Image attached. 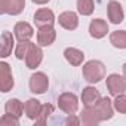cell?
<instances>
[{
  "mask_svg": "<svg viewBox=\"0 0 126 126\" xmlns=\"http://www.w3.org/2000/svg\"><path fill=\"white\" fill-rule=\"evenodd\" d=\"M5 113H8V114L15 116V117L19 119L22 116V113H24V104L18 98L8 99V102L5 104Z\"/></svg>",
  "mask_w": 126,
  "mask_h": 126,
  "instance_id": "cell-20",
  "label": "cell"
},
{
  "mask_svg": "<svg viewBox=\"0 0 126 126\" xmlns=\"http://www.w3.org/2000/svg\"><path fill=\"white\" fill-rule=\"evenodd\" d=\"M55 22V14L53 11L47 8H40L34 14V24L36 27H45V25H53Z\"/></svg>",
  "mask_w": 126,
  "mask_h": 126,
  "instance_id": "cell-10",
  "label": "cell"
},
{
  "mask_svg": "<svg viewBox=\"0 0 126 126\" xmlns=\"http://www.w3.org/2000/svg\"><path fill=\"white\" fill-rule=\"evenodd\" d=\"M101 99V94L96 88L88 86L82 91V102L83 105H95Z\"/></svg>",
  "mask_w": 126,
  "mask_h": 126,
  "instance_id": "cell-19",
  "label": "cell"
},
{
  "mask_svg": "<svg viewBox=\"0 0 126 126\" xmlns=\"http://www.w3.org/2000/svg\"><path fill=\"white\" fill-rule=\"evenodd\" d=\"M58 107L65 114H76L79 108V99L73 92H64L58 98Z\"/></svg>",
  "mask_w": 126,
  "mask_h": 126,
  "instance_id": "cell-2",
  "label": "cell"
},
{
  "mask_svg": "<svg viewBox=\"0 0 126 126\" xmlns=\"http://www.w3.org/2000/svg\"><path fill=\"white\" fill-rule=\"evenodd\" d=\"M56 39V31L53 25H45L39 27L37 30V45L40 46H50Z\"/></svg>",
  "mask_w": 126,
  "mask_h": 126,
  "instance_id": "cell-8",
  "label": "cell"
},
{
  "mask_svg": "<svg viewBox=\"0 0 126 126\" xmlns=\"http://www.w3.org/2000/svg\"><path fill=\"white\" fill-rule=\"evenodd\" d=\"M82 74L88 83L91 85L99 83L102 79H105V65L98 59H91L86 64H83Z\"/></svg>",
  "mask_w": 126,
  "mask_h": 126,
  "instance_id": "cell-1",
  "label": "cell"
},
{
  "mask_svg": "<svg viewBox=\"0 0 126 126\" xmlns=\"http://www.w3.org/2000/svg\"><path fill=\"white\" fill-rule=\"evenodd\" d=\"M80 123H82L80 117H76L74 114H67L65 125H73V126H77V125H80Z\"/></svg>",
  "mask_w": 126,
  "mask_h": 126,
  "instance_id": "cell-27",
  "label": "cell"
},
{
  "mask_svg": "<svg viewBox=\"0 0 126 126\" xmlns=\"http://www.w3.org/2000/svg\"><path fill=\"white\" fill-rule=\"evenodd\" d=\"M14 88V76L8 62H0V91L3 94L12 91Z\"/></svg>",
  "mask_w": 126,
  "mask_h": 126,
  "instance_id": "cell-6",
  "label": "cell"
},
{
  "mask_svg": "<svg viewBox=\"0 0 126 126\" xmlns=\"http://www.w3.org/2000/svg\"><path fill=\"white\" fill-rule=\"evenodd\" d=\"M105 86H107L111 96H117L120 94H125V91H126V79H125V76L113 73V74L107 76Z\"/></svg>",
  "mask_w": 126,
  "mask_h": 126,
  "instance_id": "cell-4",
  "label": "cell"
},
{
  "mask_svg": "<svg viewBox=\"0 0 126 126\" xmlns=\"http://www.w3.org/2000/svg\"><path fill=\"white\" fill-rule=\"evenodd\" d=\"M56 21L59 22V25L62 28H65V30H76L79 27V16L73 11H65V12L59 14Z\"/></svg>",
  "mask_w": 126,
  "mask_h": 126,
  "instance_id": "cell-14",
  "label": "cell"
},
{
  "mask_svg": "<svg viewBox=\"0 0 126 126\" xmlns=\"http://www.w3.org/2000/svg\"><path fill=\"white\" fill-rule=\"evenodd\" d=\"M25 65L27 68L30 70H36L40 64H42V61H43V50H42V46L40 45H36L31 42L30 45V49L25 55Z\"/></svg>",
  "mask_w": 126,
  "mask_h": 126,
  "instance_id": "cell-5",
  "label": "cell"
},
{
  "mask_svg": "<svg viewBox=\"0 0 126 126\" xmlns=\"http://www.w3.org/2000/svg\"><path fill=\"white\" fill-rule=\"evenodd\" d=\"M108 33V24L101 19V18H95L91 21L89 24V34L92 39H102L105 37Z\"/></svg>",
  "mask_w": 126,
  "mask_h": 126,
  "instance_id": "cell-15",
  "label": "cell"
},
{
  "mask_svg": "<svg viewBox=\"0 0 126 126\" xmlns=\"http://www.w3.org/2000/svg\"><path fill=\"white\" fill-rule=\"evenodd\" d=\"M14 36H15V39L18 42H25V40H30L34 36V30L28 22L19 21L14 27Z\"/></svg>",
  "mask_w": 126,
  "mask_h": 126,
  "instance_id": "cell-12",
  "label": "cell"
},
{
  "mask_svg": "<svg viewBox=\"0 0 126 126\" xmlns=\"http://www.w3.org/2000/svg\"><path fill=\"white\" fill-rule=\"evenodd\" d=\"M122 70H123V76H125V79H126V62H125V64H123Z\"/></svg>",
  "mask_w": 126,
  "mask_h": 126,
  "instance_id": "cell-29",
  "label": "cell"
},
{
  "mask_svg": "<svg viewBox=\"0 0 126 126\" xmlns=\"http://www.w3.org/2000/svg\"><path fill=\"white\" fill-rule=\"evenodd\" d=\"M76 6H77V12L83 16H89L92 15L94 9H95V3L94 0H77L76 2Z\"/></svg>",
  "mask_w": 126,
  "mask_h": 126,
  "instance_id": "cell-22",
  "label": "cell"
},
{
  "mask_svg": "<svg viewBox=\"0 0 126 126\" xmlns=\"http://www.w3.org/2000/svg\"><path fill=\"white\" fill-rule=\"evenodd\" d=\"M19 125V119L11 114H3L2 119H0V126H18Z\"/></svg>",
  "mask_w": 126,
  "mask_h": 126,
  "instance_id": "cell-26",
  "label": "cell"
},
{
  "mask_svg": "<svg viewBox=\"0 0 126 126\" xmlns=\"http://www.w3.org/2000/svg\"><path fill=\"white\" fill-rule=\"evenodd\" d=\"M80 120L86 126H96L98 123H101V117L95 110V105H85L80 113Z\"/></svg>",
  "mask_w": 126,
  "mask_h": 126,
  "instance_id": "cell-13",
  "label": "cell"
},
{
  "mask_svg": "<svg viewBox=\"0 0 126 126\" xmlns=\"http://www.w3.org/2000/svg\"><path fill=\"white\" fill-rule=\"evenodd\" d=\"M53 114V105L52 104H45L42 105V110H40V114L37 116V119L34 120L36 125H46L49 116Z\"/></svg>",
  "mask_w": 126,
  "mask_h": 126,
  "instance_id": "cell-23",
  "label": "cell"
},
{
  "mask_svg": "<svg viewBox=\"0 0 126 126\" xmlns=\"http://www.w3.org/2000/svg\"><path fill=\"white\" fill-rule=\"evenodd\" d=\"M110 43L117 49H126V30H116L110 34Z\"/></svg>",
  "mask_w": 126,
  "mask_h": 126,
  "instance_id": "cell-21",
  "label": "cell"
},
{
  "mask_svg": "<svg viewBox=\"0 0 126 126\" xmlns=\"http://www.w3.org/2000/svg\"><path fill=\"white\" fill-rule=\"evenodd\" d=\"M64 56L67 59L68 64H71L73 67H79L83 64V61H85V53L77 49V47H67L64 50Z\"/></svg>",
  "mask_w": 126,
  "mask_h": 126,
  "instance_id": "cell-16",
  "label": "cell"
},
{
  "mask_svg": "<svg viewBox=\"0 0 126 126\" xmlns=\"http://www.w3.org/2000/svg\"><path fill=\"white\" fill-rule=\"evenodd\" d=\"M95 110L98 111L99 117H101V122H105V120H110L114 114V105H113V101L110 98H102L95 104Z\"/></svg>",
  "mask_w": 126,
  "mask_h": 126,
  "instance_id": "cell-9",
  "label": "cell"
},
{
  "mask_svg": "<svg viewBox=\"0 0 126 126\" xmlns=\"http://www.w3.org/2000/svg\"><path fill=\"white\" fill-rule=\"evenodd\" d=\"M40 110H42V104L36 98H30L24 102V113L30 120H36L37 116L40 114Z\"/></svg>",
  "mask_w": 126,
  "mask_h": 126,
  "instance_id": "cell-18",
  "label": "cell"
},
{
  "mask_svg": "<svg viewBox=\"0 0 126 126\" xmlns=\"http://www.w3.org/2000/svg\"><path fill=\"white\" fill-rule=\"evenodd\" d=\"M14 37L15 36H12V33H9V31L2 33V39H0V42H2V45H0V56L2 58H8L12 53L14 43H15Z\"/></svg>",
  "mask_w": 126,
  "mask_h": 126,
  "instance_id": "cell-17",
  "label": "cell"
},
{
  "mask_svg": "<svg viewBox=\"0 0 126 126\" xmlns=\"http://www.w3.org/2000/svg\"><path fill=\"white\" fill-rule=\"evenodd\" d=\"M30 45H31L30 40L19 42V43L16 45V47H15V56H16L18 59H25V55H27V52H28V49H30Z\"/></svg>",
  "mask_w": 126,
  "mask_h": 126,
  "instance_id": "cell-24",
  "label": "cell"
},
{
  "mask_svg": "<svg viewBox=\"0 0 126 126\" xmlns=\"http://www.w3.org/2000/svg\"><path fill=\"white\" fill-rule=\"evenodd\" d=\"M31 2H33L34 5H46V3L50 2V0H31Z\"/></svg>",
  "mask_w": 126,
  "mask_h": 126,
  "instance_id": "cell-28",
  "label": "cell"
},
{
  "mask_svg": "<svg viewBox=\"0 0 126 126\" xmlns=\"http://www.w3.org/2000/svg\"><path fill=\"white\" fill-rule=\"evenodd\" d=\"M28 86H30V91L36 95H42L47 91L49 88V79L45 73L42 71H36L34 74L30 76V80H28Z\"/></svg>",
  "mask_w": 126,
  "mask_h": 126,
  "instance_id": "cell-3",
  "label": "cell"
},
{
  "mask_svg": "<svg viewBox=\"0 0 126 126\" xmlns=\"http://www.w3.org/2000/svg\"><path fill=\"white\" fill-rule=\"evenodd\" d=\"M113 105H114V110L116 111H119L122 114H126V95L125 94H120V95L114 96Z\"/></svg>",
  "mask_w": 126,
  "mask_h": 126,
  "instance_id": "cell-25",
  "label": "cell"
},
{
  "mask_svg": "<svg viewBox=\"0 0 126 126\" xmlns=\"http://www.w3.org/2000/svg\"><path fill=\"white\" fill-rule=\"evenodd\" d=\"M107 15L111 24H120L125 19V14L122 9V5L116 0H110L107 3Z\"/></svg>",
  "mask_w": 126,
  "mask_h": 126,
  "instance_id": "cell-11",
  "label": "cell"
},
{
  "mask_svg": "<svg viewBox=\"0 0 126 126\" xmlns=\"http://www.w3.org/2000/svg\"><path fill=\"white\" fill-rule=\"evenodd\" d=\"M25 8V0H0V12L5 15H19Z\"/></svg>",
  "mask_w": 126,
  "mask_h": 126,
  "instance_id": "cell-7",
  "label": "cell"
}]
</instances>
